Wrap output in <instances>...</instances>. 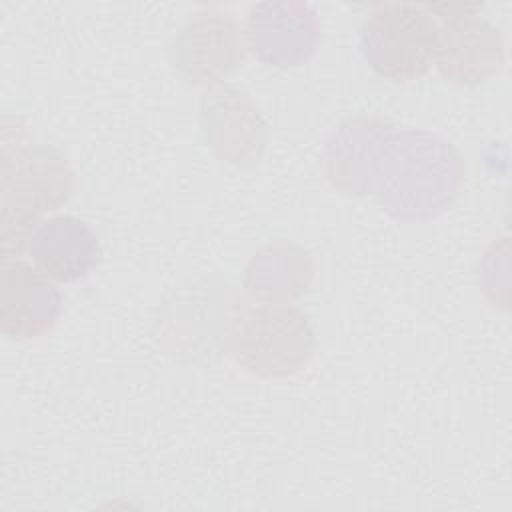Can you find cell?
<instances>
[{
	"mask_svg": "<svg viewBox=\"0 0 512 512\" xmlns=\"http://www.w3.org/2000/svg\"><path fill=\"white\" fill-rule=\"evenodd\" d=\"M464 180V158L446 138L420 128H394L372 196L394 220L426 222L458 200Z\"/></svg>",
	"mask_w": 512,
	"mask_h": 512,
	"instance_id": "1",
	"label": "cell"
},
{
	"mask_svg": "<svg viewBox=\"0 0 512 512\" xmlns=\"http://www.w3.org/2000/svg\"><path fill=\"white\" fill-rule=\"evenodd\" d=\"M438 22L428 4H376L360 26V50L366 64L382 78L410 82L434 64Z\"/></svg>",
	"mask_w": 512,
	"mask_h": 512,
	"instance_id": "2",
	"label": "cell"
},
{
	"mask_svg": "<svg viewBox=\"0 0 512 512\" xmlns=\"http://www.w3.org/2000/svg\"><path fill=\"white\" fill-rule=\"evenodd\" d=\"M0 228L30 232L38 218L64 206L74 190L68 160L50 144L2 146Z\"/></svg>",
	"mask_w": 512,
	"mask_h": 512,
	"instance_id": "3",
	"label": "cell"
},
{
	"mask_svg": "<svg viewBox=\"0 0 512 512\" xmlns=\"http://www.w3.org/2000/svg\"><path fill=\"white\" fill-rule=\"evenodd\" d=\"M314 346V328L300 308L258 306L240 322L232 354L252 376L286 378L308 364Z\"/></svg>",
	"mask_w": 512,
	"mask_h": 512,
	"instance_id": "4",
	"label": "cell"
},
{
	"mask_svg": "<svg viewBox=\"0 0 512 512\" xmlns=\"http://www.w3.org/2000/svg\"><path fill=\"white\" fill-rule=\"evenodd\" d=\"M440 12L434 66L438 74L456 86H478L496 76L504 66V42L500 28L480 16L476 4H428Z\"/></svg>",
	"mask_w": 512,
	"mask_h": 512,
	"instance_id": "5",
	"label": "cell"
},
{
	"mask_svg": "<svg viewBox=\"0 0 512 512\" xmlns=\"http://www.w3.org/2000/svg\"><path fill=\"white\" fill-rule=\"evenodd\" d=\"M244 36L236 18L222 10H200L168 46L172 70L188 86H220L242 62Z\"/></svg>",
	"mask_w": 512,
	"mask_h": 512,
	"instance_id": "6",
	"label": "cell"
},
{
	"mask_svg": "<svg viewBox=\"0 0 512 512\" xmlns=\"http://www.w3.org/2000/svg\"><path fill=\"white\" fill-rule=\"evenodd\" d=\"M394 124L382 116H348L328 134L320 162L330 186L354 198L372 196Z\"/></svg>",
	"mask_w": 512,
	"mask_h": 512,
	"instance_id": "7",
	"label": "cell"
},
{
	"mask_svg": "<svg viewBox=\"0 0 512 512\" xmlns=\"http://www.w3.org/2000/svg\"><path fill=\"white\" fill-rule=\"evenodd\" d=\"M244 38L262 64L288 70L306 64L316 54L322 24L306 2L268 0L250 6Z\"/></svg>",
	"mask_w": 512,
	"mask_h": 512,
	"instance_id": "8",
	"label": "cell"
},
{
	"mask_svg": "<svg viewBox=\"0 0 512 512\" xmlns=\"http://www.w3.org/2000/svg\"><path fill=\"white\" fill-rule=\"evenodd\" d=\"M200 134L212 154L232 166H256L268 144L258 106L238 88L212 86L200 96Z\"/></svg>",
	"mask_w": 512,
	"mask_h": 512,
	"instance_id": "9",
	"label": "cell"
},
{
	"mask_svg": "<svg viewBox=\"0 0 512 512\" xmlns=\"http://www.w3.org/2000/svg\"><path fill=\"white\" fill-rule=\"evenodd\" d=\"M62 310V296L52 278L22 260H2L0 332L24 342L52 330Z\"/></svg>",
	"mask_w": 512,
	"mask_h": 512,
	"instance_id": "10",
	"label": "cell"
},
{
	"mask_svg": "<svg viewBox=\"0 0 512 512\" xmlns=\"http://www.w3.org/2000/svg\"><path fill=\"white\" fill-rule=\"evenodd\" d=\"M26 250L38 270L64 284L88 278L102 256L92 226L68 214L38 222L30 230Z\"/></svg>",
	"mask_w": 512,
	"mask_h": 512,
	"instance_id": "11",
	"label": "cell"
},
{
	"mask_svg": "<svg viewBox=\"0 0 512 512\" xmlns=\"http://www.w3.org/2000/svg\"><path fill=\"white\" fill-rule=\"evenodd\" d=\"M312 254L290 240L260 246L244 268V292L260 306H286L310 292L314 282Z\"/></svg>",
	"mask_w": 512,
	"mask_h": 512,
	"instance_id": "12",
	"label": "cell"
}]
</instances>
